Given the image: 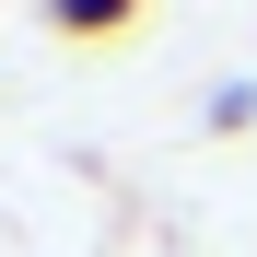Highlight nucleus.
Segmentation results:
<instances>
[{
	"label": "nucleus",
	"instance_id": "1",
	"mask_svg": "<svg viewBox=\"0 0 257 257\" xmlns=\"http://www.w3.org/2000/svg\"><path fill=\"white\" fill-rule=\"evenodd\" d=\"M47 35H70V47H105V35H141V0H59Z\"/></svg>",
	"mask_w": 257,
	"mask_h": 257
}]
</instances>
